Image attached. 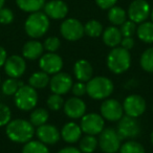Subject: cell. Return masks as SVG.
Masks as SVG:
<instances>
[{"mask_svg":"<svg viewBox=\"0 0 153 153\" xmlns=\"http://www.w3.org/2000/svg\"><path fill=\"white\" fill-rule=\"evenodd\" d=\"M123 37H132L136 33V23L131 20H126L120 28Z\"/></svg>","mask_w":153,"mask_h":153,"instance_id":"obj_37","label":"cell"},{"mask_svg":"<svg viewBox=\"0 0 153 153\" xmlns=\"http://www.w3.org/2000/svg\"><path fill=\"white\" fill-rule=\"evenodd\" d=\"M43 46L48 53H56L61 46V41L58 37H48L47 39H45Z\"/></svg>","mask_w":153,"mask_h":153,"instance_id":"obj_36","label":"cell"},{"mask_svg":"<svg viewBox=\"0 0 153 153\" xmlns=\"http://www.w3.org/2000/svg\"><path fill=\"white\" fill-rule=\"evenodd\" d=\"M39 67L47 74H56L63 68V59L55 53H47L40 57Z\"/></svg>","mask_w":153,"mask_h":153,"instance_id":"obj_14","label":"cell"},{"mask_svg":"<svg viewBox=\"0 0 153 153\" xmlns=\"http://www.w3.org/2000/svg\"><path fill=\"white\" fill-rule=\"evenodd\" d=\"M16 4L21 11L32 14L44 7L45 0H16Z\"/></svg>","mask_w":153,"mask_h":153,"instance_id":"obj_25","label":"cell"},{"mask_svg":"<svg viewBox=\"0 0 153 153\" xmlns=\"http://www.w3.org/2000/svg\"><path fill=\"white\" fill-rule=\"evenodd\" d=\"M150 17H151V20H152V22H153V10L151 11V13H150Z\"/></svg>","mask_w":153,"mask_h":153,"instance_id":"obj_46","label":"cell"},{"mask_svg":"<svg viewBox=\"0 0 153 153\" xmlns=\"http://www.w3.org/2000/svg\"><path fill=\"white\" fill-rule=\"evenodd\" d=\"M22 153H49V150L45 144L40 140H33L25 143L22 148Z\"/></svg>","mask_w":153,"mask_h":153,"instance_id":"obj_29","label":"cell"},{"mask_svg":"<svg viewBox=\"0 0 153 153\" xmlns=\"http://www.w3.org/2000/svg\"><path fill=\"white\" fill-rule=\"evenodd\" d=\"M4 70H5V74L9 76V78L18 79V78L23 76V74L26 70L25 59L18 55L11 56L5 61Z\"/></svg>","mask_w":153,"mask_h":153,"instance_id":"obj_15","label":"cell"},{"mask_svg":"<svg viewBox=\"0 0 153 153\" xmlns=\"http://www.w3.org/2000/svg\"><path fill=\"white\" fill-rule=\"evenodd\" d=\"M49 74H47L44 71H37L34 72L28 79V83L32 87H34L35 89H43L47 85H49Z\"/></svg>","mask_w":153,"mask_h":153,"instance_id":"obj_24","label":"cell"},{"mask_svg":"<svg viewBox=\"0 0 153 153\" xmlns=\"http://www.w3.org/2000/svg\"><path fill=\"white\" fill-rule=\"evenodd\" d=\"M114 86L110 79L107 76H94L86 84L87 94L94 100H104L111 96Z\"/></svg>","mask_w":153,"mask_h":153,"instance_id":"obj_4","label":"cell"},{"mask_svg":"<svg viewBox=\"0 0 153 153\" xmlns=\"http://www.w3.org/2000/svg\"><path fill=\"white\" fill-rule=\"evenodd\" d=\"M84 30L87 36L91 38H98L103 34V25L98 20H89L84 25Z\"/></svg>","mask_w":153,"mask_h":153,"instance_id":"obj_31","label":"cell"},{"mask_svg":"<svg viewBox=\"0 0 153 153\" xmlns=\"http://www.w3.org/2000/svg\"><path fill=\"white\" fill-rule=\"evenodd\" d=\"M140 67L147 72H153V47L147 48L140 59Z\"/></svg>","mask_w":153,"mask_h":153,"instance_id":"obj_33","label":"cell"},{"mask_svg":"<svg viewBox=\"0 0 153 153\" xmlns=\"http://www.w3.org/2000/svg\"><path fill=\"white\" fill-rule=\"evenodd\" d=\"M4 3H5V0H0V9H2Z\"/></svg>","mask_w":153,"mask_h":153,"instance_id":"obj_44","label":"cell"},{"mask_svg":"<svg viewBox=\"0 0 153 153\" xmlns=\"http://www.w3.org/2000/svg\"><path fill=\"white\" fill-rule=\"evenodd\" d=\"M117 0H96L98 7L102 10H109L110 7H114Z\"/></svg>","mask_w":153,"mask_h":153,"instance_id":"obj_40","label":"cell"},{"mask_svg":"<svg viewBox=\"0 0 153 153\" xmlns=\"http://www.w3.org/2000/svg\"><path fill=\"white\" fill-rule=\"evenodd\" d=\"M12 120V111L7 105L0 103V127L7 126Z\"/></svg>","mask_w":153,"mask_h":153,"instance_id":"obj_35","label":"cell"},{"mask_svg":"<svg viewBox=\"0 0 153 153\" xmlns=\"http://www.w3.org/2000/svg\"><path fill=\"white\" fill-rule=\"evenodd\" d=\"M108 20L113 25L121 26L127 20V13L121 7L114 5L108 10Z\"/></svg>","mask_w":153,"mask_h":153,"instance_id":"obj_26","label":"cell"},{"mask_svg":"<svg viewBox=\"0 0 153 153\" xmlns=\"http://www.w3.org/2000/svg\"><path fill=\"white\" fill-rule=\"evenodd\" d=\"M103 41L108 47L114 48L121 44V41L123 39L122 33L120 28L115 25L108 26L105 30H103Z\"/></svg>","mask_w":153,"mask_h":153,"instance_id":"obj_22","label":"cell"},{"mask_svg":"<svg viewBox=\"0 0 153 153\" xmlns=\"http://www.w3.org/2000/svg\"><path fill=\"white\" fill-rule=\"evenodd\" d=\"M105 122L101 114L98 113H85L81 117V124L80 127L82 132L90 135H98L104 129Z\"/></svg>","mask_w":153,"mask_h":153,"instance_id":"obj_9","label":"cell"},{"mask_svg":"<svg viewBox=\"0 0 153 153\" xmlns=\"http://www.w3.org/2000/svg\"><path fill=\"white\" fill-rule=\"evenodd\" d=\"M63 108L64 113L72 120L81 119L86 112L85 102L78 97H72L68 99L66 102H64Z\"/></svg>","mask_w":153,"mask_h":153,"instance_id":"obj_16","label":"cell"},{"mask_svg":"<svg viewBox=\"0 0 153 153\" xmlns=\"http://www.w3.org/2000/svg\"><path fill=\"white\" fill-rule=\"evenodd\" d=\"M49 28V18L43 12H35L27 17L24 23V30L27 36L33 39L43 37Z\"/></svg>","mask_w":153,"mask_h":153,"instance_id":"obj_3","label":"cell"},{"mask_svg":"<svg viewBox=\"0 0 153 153\" xmlns=\"http://www.w3.org/2000/svg\"><path fill=\"white\" fill-rule=\"evenodd\" d=\"M72 85V78L67 72H58L53 74V78L49 81V87L53 94H57L60 96L66 94L70 89Z\"/></svg>","mask_w":153,"mask_h":153,"instance_id":"obj_13","label":"cell"},{"mask_svg":"<svg viewBox=\"0 0 153 153\" xmlns=\"http://www.w3.org/2000/svg\"><path fill=\"white\" fill-rule=\"evenodd\" d=\"M98 146L99 143L96 135L86 134L80 140V150L82 153H92L94 151H96Z\"/></svg>","mask_w":153,"mask_h":153,"instance_id":"obj_28","label":"cell"},{"mask_svg":"<svg viewBox=\"0 0 153 153\" xmlns=\"http://www.w3.org/2000/svg\"><path fill=\"white\" fill-rule=\"evenodd\" d=\"M100 112L104 120H107V121H110V122H117L124 114L123 104H121L115 99L107 98L101 104Z\"/></svg>","mask_w":153,"mask_h":153,"instance_id":"obj_12","label":"cell"},{"mask_svg":"<svg viewBox=\"0 0 153 153\" xmlns=\"http://www.w3.org/2000/svg\"><path fill=\"white\" fill-rule=\"evenodd\" d=\"M36 134L39 140L45 145H55L60 140L61 133L58 128L51 124H44L37 128Z\"/></svg>","mask_w":153,"mask_h":153,"instance_id":"obj_17","label":"cell"},{"mask_svg":"<svg viewBox=\"0 0 153 153\" xmlns=\"http://www.w3.org/2000/svg\"><path fill=\"white\" fill-rule=\"evenodd\" d=\"M120 153H146L145 148L140 143L133 140H129L121 145Z\"/></svg>","mask_w":153,"mask_h":153,"instance_id":"obj_32","label":"cell"},{"mask_svg":"<svg viewBox=\"0 0 153 153\" xmlns=\"http://www.w3.org/2000/svg\"><path fill=\"white\" fill-rule=\"evenodd\" d=\"M43 51H44V46L42 43L34 39L24 43L22 47V56L24 59L36 60L43 55Z\"/></svg>","mask_w":153,"mask_h":153,"instance_id":"obj_21","label":"cell"},{"mask_svg":"<svg viewBox=\"0 0 153 153\" xmlns=\"http://www.w3.org/2000/svg\"><path fill=\"white\" fill-rule=\"evenodd\" d=\"M106 63L111 72L115 74H124L131 65V55L128 49L122 46H117L108 53Z\"/></svg>","mask_w":153,"mask_h":153,"instance_id":"obj_2","label":"cell"},{"mask_svg":"<svg viewBox=\"0 0 153 153\" xmlns=\"http://www.w3.org/2000/svg\"><path fill=\"white\" fill-rule=\"evenodd\" d=\"M121 140L119 133L113 128H106L99 134V147L104 153H117L121 148Z\"/></svg>","mask_w":153,"mask_h":153,"instance_id":"obj_6","label":"cell"},{"mask_svg":"<svg viewBox=\"0 0 153 153\" xmlns=\"http://www.w3.org/2000/svg\"><path fill=\"white\" fill-rule=\"evenodd\" d=\"M47 107L53 111H58L63 107L64 105V100L62 98V96L57 94H53L47 98L46 101Z\"/></svg>","mask_w":153,"mask_h":153,"instance_id":"obj_34","label":"cell"},{"mask_svg":"<svg viewBox=\"0 0 153 153\" xmlns=\"http://www.w3.org/2000/svg\"><path fill=\"white\" fill-rule=\"evenodd\" d=\"M61 137L68 144H74L82 137V129L78 124L74 122L66 123L62 127Z\"/></svg>","mask_w":153,"mask_h":153,"instance_id":"obj_20","label":"cell"},{"mask_svg":"<svg viewBox=\"0 0 153 153\" xmlns=\"http://www.w3.org/2000/svg\"><path fill=\"white\" fill-rule=\"evenodd\" d=\"M121 45L122 47L129 51L134 46V39L132 37H123V39L121 41Z\"/></svg>","mask_w":153,"mask_h":153,"instance_id":"obj_41","label":"cell"},{"mask_svg":"<svg viewBox=\"0 0 153 153\" xmlns=\"http://www.w3.org/2000/svg\"><path fill=\"white\" fill-rule=\"evenodd\" d=\"M117 131L122 140H125V138L131 140V138H134L140 135V125L136 120V117H129V115L124 117L123 115L119 120Z\"/></svg>","mask_w":153,"mask_h":153,"instance_id":"obj_7","label":"cell"},{"mask_svg":"<svg viewBox=\"0 0 153 153\" xmlns=\"http://www.w3.org/2000/svg\"><path fill=\"white\" fill-rule=\"evenodd\" d=\"M71 91L74 97L81 98L85 94H87V91H86V84L84 82H80V81L78 83H74L71 87Z\"/></svg>","mask_w":153,"mask_h":153,"instance_id":"obj_39","label":"cell"},{"mask_svg":"<svg viewBox=\"0 0 153 153\" xmlns=\"http://www.w3.org/2000/svg\"><path fill=\"white\" fill-rule=\"evenodd\" d=\"M58 153H82V152L80 149L76 148V147L68 146V147H65V148H62Z\"/></svg>","mask_w":153,"mask_h":153,"instance_id":"obj_42","label":"cell"},{"mask_svg":"<svg viewBox=\"0 0 153 153\" xmlns=\"http://www.w3.org/2000/svg\"><path fill=\"white\" fill-rule=\"evenodd\" d=\"M22 85L23 83L19 80L15 79V78H9L2 83L1 90H2V94L5 96H14Z\"/></svg>","mask_w":153,"mask_h":153,"instance_id":"obj_30","label":"cell"},{"mask_svg":"<svg viewBox=\"0 0 153 153\" xmlns=\"http://www.w3.org/2000/svg\"><path fill=\"white\" fill-rule=\"evenodd\" d=\"M146 101L140 94H130L124 100L123 103L124 113L136 119L146 111Z\"/></svg>","mask_w":153,"mask_h":153,"instance_id":"obj_10","label":"cell"},{"mask_svg":"<svg viewBox=\"0 0 153 153\" xmlns=\"http://www.w3.org/2000/svg\"><path fill=\"white\" fill-rule=\"evenodd\" d=\"M60 33L62 37L68 41L80 40L85 34L84 25L74 18L65 19L60 26Z\"/></svg>","mask_w":153,"mask_h":153,"instance_id":"obj_8","label":"cell"},{"mask_svg":"<svg viewBox=\"0 0 153 153\" xmlns=\"http://www.w3.org/2000/svg\"><path fill=\"white\" fill-rule=\"evenodd\" d=\"M14 21V13L12 10L7 7H2L0 9V23L3 25L10 24Z\"/></svg>","mask_w":153,"mask_h":153,"instance_id":"obj_38","label":"cell"},{"mask_svg":"<svg viewBox=\"0 0 153 153\" xmlns=\"http://www.w3.org/2000/svg\"><path fill=\"white\" fill-rule=\"evenodd\" d=\"M5 133L12 142L25 144L34 137L35 127L30 121L26 120H11V122L5 126Z\"/></svg>","mask_w":153,"mask_h":153,"instance_id":"obj_1","label":"cell"},{"mask_svg":"<svg viewBox=\"0 0 153 153\" xmlns=\"http://www.w3.org/2000/svg\"><path fill=\"white\" fill-rule=\"evenodd\" d=\"M150 140H151V143H152V145H153V130H152V132H151V134H150Z\"/></svg>","mask_w":153,"mask_h":153,"instance_id":"obj_45","label":"cell"},{"mask_svg":"<svg viewBox=\"0 0 153 153\" xmlns=\"http://www.w3.org/2000/svg\"><path fill=\"white\" fill-rule=\"evenodd\" d=\"M14 102L20 110L32 111L38 104V94L34 87L23 84L14 94Z\"/></svg>","mask_w":153,"mask_h":153,"instance_id":"obj_5","label":"cell"},{"mask_svg":"<svg viewBox=\"0 0 153 153\" xmlns=\"http://www.w3.org/2000/svg\"><path fill=\"white\" fill-rule=\"evenodd\" d=\"M44 13L53 20L64 19L68 14V7L62 0H51L44 4Z\"/></svg>","mask_w":153,"mask_h":153,"instance_id":"obj_18","label":"cell"},{"mask_svg":"<svg viewBox=\"0 0 153 153\" xmlns=\"http://www.w3.org/2000/svg\"><path fill=\"white\" fill-rule=\"evenodd\" d=\"M150 4L146 0H134L128 7V17L134 23H142L150 16Z\"/></svg>","mask_w":153,"mask_h":153,"instance_id":"obj_11","label":"cell"},{"mask_svg":"<svg viewBox=\"0 0 153 153\" xmlns=\"http://www.w3.org/2000/svg\"><path fill=\"white\" fill-rule=\"evenodd\" d=\"M7 59V53L2 46H0V67L4 66V63Z\"/></svg>","mask_w":153,"mask_h":153,"instance_id":"obj_43","label":"cell"},{"mask_svg":"<svg viewBox=\"0 0 153 153\" xmlns=\"http://www.w3.org/2000/svg\"><path fill=\"white\" fill-rule=\"evenodd\" d=\"M74 74L76 80L80 82H88L92 78L94 68L92 65L85 59L78 60L74 65Z\"/></svg>","mask_w":153,"mask_h":153,"instance_id":"obj_19","label":"cell"},{"mask_svg":"<svg viewBox=\"0 0 153 153\" xmlns=\"http://www.w3.org/2000/svg\"><path fill=\"white\" fill-rule=\"evenodd\" d=\"M138 39L145 43H153V22L144 21L136 27Z\"/></svg>","mask_w":153,"mask_h":153,"instance_id":"obj_23","label":"cell"},{"mask_svg":"<svg viewBox=\"0 0 153 153\" xmlns=\"http://www.w3.org/2000/svg\"><path fill=\"white\" fill-rule=\"evenodd\" d=\"M49 119V113L44 108L33 109L30 115V122L34 125V127H39L41 125L46 124Z\"/></svg>","mask_w":153,"mask_h":153,"instance_id":"obj_27","label":"cell"}]
</instances>
